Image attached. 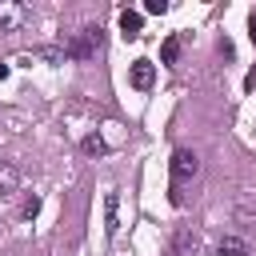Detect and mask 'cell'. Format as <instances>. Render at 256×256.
<instances>
[{
    "label": "cell",
    "mask_w": 256,
    "mask_h": 256,
    "mask_svg": "<svg viewBox=\"0 0 256 256\" xmlns=\"http://www.w3.org/2000/svg\"><path fill=\"white\" fill-rule=\"evenodd\" d=\"M96 48H100V28H84V32H76V36L64 44V56L88 60V56H96Z\"/></svg>",
    "instance_id": "cell-1"
},
{
    "label": "cell",
    "mask_w": 256,
    "mask_h": 256,
    "mask_svg": "<svg viewBox=\"0 0 256 256\" xmlns=\"http://www.w3.org/2000/svg\"><path fill=\"white\" fill-rule=\"evenodd\" d=\"M196 172H200V160H196V152L180 148V152L172 156V180H176V184H184V180H192Z\"/></svg>",
    "instance_id": "cell-2"
},
{
    "label": "cell",
    "mask_w": 256,
    "mask_h": 256,
    "mask_svg": "<svg viewBox=\"0 0 256 256\" xmlns=\"http://www.w3.org/2000/svg\"><path fill=\"white\" fill-rule=\"evenodd\" d=\"M128 80H132V88L148 92V88L156 84V64H152V60H136V64H132V72H128Z\"/></svg>",
    "instance_id": "cell-3"
},
{
    "label": "cell",
    "mask_w": 256,
    "mask_h": 256,
    "mask_svg": "<svg viewBox=\"0 0 256 256\" xmlns=\"http://www.w3.org/2000/svg\"><path fill=\"white\" fill-rule=\"evenodd\" d=\"M20 188V168L12 160H0V196H12Z\"/></svg>",
    "instance_id": "cell-4"
},
{
    "label": "cell",
    "mask_w": 256,
    "mask_h": 256,
    "mask_svg": "<svg viewBox=\"0 0 256 256\" xmlns=\"http://www.w3.org/2000/svg\"><path fill=\"white\" fill-rule=\"evenodd\" d=\"M140 24H144L140 12H120V32H124V40H136V36H140Z\"/></svg>",
    "instance_id": "cell-5"
},
{
    "label": "cell",
    "mask_w": 256,
    "mask_h": 256,
    "mask_svg": "<svg viewBox=\"0 0 256 256\" xmlns=\"http://www.w3.org/2000/svg\"><path fill=\"white\" fill-rule=\"evenodd\" d=\"M180 44H184V36H168V40L160 44V64H176V56H180Z\"/></svg>",
    "instance_id": "cell-6"
},
{
    "label": "cell",
    "mask_w": 256,
    "mask_h": 256,
    "mask_svg": "<svg viewBox=\"0 0 256 256\" xmlns=\"http://www.w3.org/2000/svg\"><path fill=\"white\" fill-rule=\"evenodd\" d=\"M116 208H120V196H116V192H108V196H104V220H108L104 228H108V236L120 228V224H116Z\"/></svg>",
    "instance_id": "cell-7"
},
{
    "label": "cell",
    "mask_w": 256,
    "mask_h": 256,
    "mask_svg": "<svg viewBox=\"0 0 256 256\" xmlns=\"http://www.w3.org/2000/svg\"><path fill=\"white\" fill-rule=\"evenodd\" d=\"M20 20H24V12L16 8V4H0V28H20Z\"/></svg>",
    "instance_id": "cell-8"
},
{
    "label": "cell",
    "mask_w": 256,
    "mask_h": 256,
    "mask_svg": "<svg viewBox=\"0 0 256 256\" xmlns=\"http://www.w3.org/2000/svg\"><path fill=\"white\" fill-rule=\"evenodd\" d=\"M220 256H248V244L240 236H224L220 240Z\"/></svg>",
    "instance_id": "cell-9"
},
{
    "label": "cell",
    "mask_w": 256,
    "mask_h": 256,
    "mask_svg": "<svg viewBox=\"0 0 256 256\" xmlns=\"http://www.w3.org/2000/svg\"><path fill=\"white\" fill-rule=\"evenodd\" d=\"M80 152H84V156H104L108 144H104L100 136H84V140H80Z\"/></svg>",
    "instance_id": "cell-10"
},
{
    "label": "cell",
    "mask_w": 256,
    "mask_h": 256,
    "mask_svg": "<svg viewBox=\"0 0 256 256\" xmlns=\"http://www.w3.org/2000/svg\"><path fill=\"white\" fill-rule=\"evenodd\" d=\"M36 56H44V60H52V64H64V48H36Z\"/></svg>",
    "instance_id": "cell-11"
},
{
    "label": "cell",
    "mask_w": 256,
    "mask_h": 256,
    "mask_svg": "<svg viewBox=\"0 0 256 256\" xmlns=\"http://www.w3.org/2000/svg\"><path fill=\"white\" fill-rule=\"evenodd\" d=\"M188 244H196V236H192L188 228H180V232H176V252H184Z\"/></svg>",
    "instance_id": "cell-12"
},
{
    "label": "cell",
    "mask_w": 256,
    "mask_h": 256,
    "mask_svg": "<svg viewBox=\"0 0 256 256\" xmlns=\"http://www.w3.org/2000/svg\"><path fill=\"white\" fill-rule=\"evenodd\" d=\"M36 212H40V200H36V196H32V200H24V220H32Z\"/></svg>",
    "instance_id": "cell-13"
},
{
    "label": "cell",
    "mask_w": 256,
    "mask_h": 256,
    "mask_svg": "<svg viewBox=\"0 0 256 256\" xmlns=\"http://www.w3.org/2000/svg\"><path fill=\"white\" fill-rule=\"evenodd\" d=\"M164 8H168V4H164V0H148V4H144V12H152V16H160V12H164Z\"/></svg>",
    "instance_id": "cell-14"
},
{
    "label": "cell",
    "mask_w": 256,
    "mask_h": 256,
    "mask_svg": "<svg viewBox=\"0 0 256 256\" xmlns=\"http://www.w3.org/2000/svg\"><path fill=\"white\" fill-rule=\"evenodd\" d=\"M248 28H252V40H256V16H252V20H248Z\"/></svg>",
    "instance_id": "cell-15"
}]
</instances>
